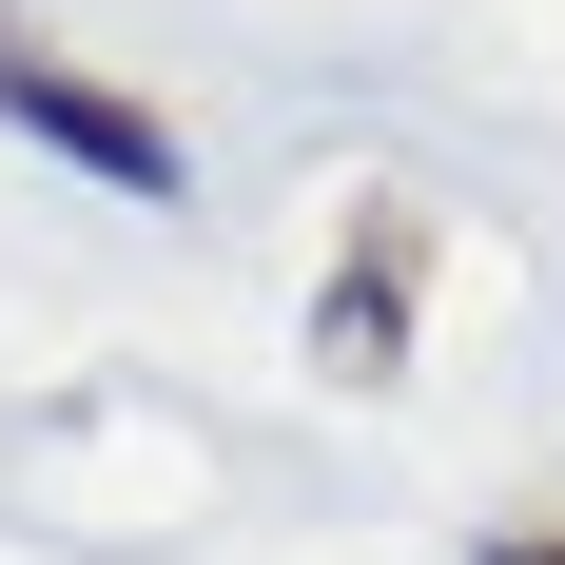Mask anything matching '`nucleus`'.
<instances>
[{
  "label": "nucleus",
  "instance_id": "2",
  "mask_svg": "<svg viewBox=\"0 0 565 565\" xmlns=\"http://www.w3.org/2000/svg\"><path fill=\"white\" fill-rule=\"evenodd\" d=\"M0 137H40V157H78L98 195H175V117H157V98H117L98 58L20 40V20H0Z\"/></svg>",
  "mask_w": 565,
  "mask_h": 565
},
{
  "label": "nucleus",
  "instance_id": "1",
  "mask_svg": "<svg viewBox=\"0 0 565 565\" xmlns=\"http://www.w3.org/2000/svg\"><path fill=\"white\" fill-rule=\"evenodd\" d=\"M409 312H429V195H351L332 274H312V371H332V391H391Z\"/></svg>",
  "mask_w": 565,
  "mask_h": 565
},
{
  "label": "nucleus",
  "instance_id": "3",
  "mask_svg": "<svg viewBox=\"0 0 565 565\" xmlns=\"http://www.w3.org/2000/svg\"><path fill=\"white\" fill-rule=\"evenodd\" d=\"M468 565H565V526H488V546H468Z\"/></svg>",
  "mask_w": 565,
  "mask_h": 565
}]
</instances>
